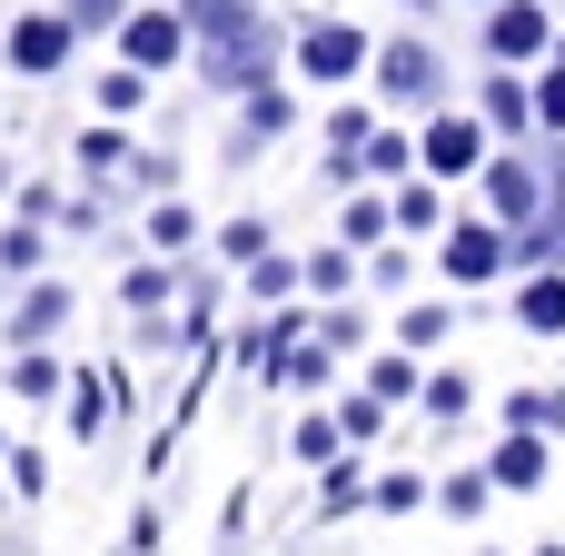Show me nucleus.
<instances>
[{
    "label": "nucleus",
    "mask_w": 565,
    "mask_h": 556,
    "mask_svg": "<svg viewBox=\"0 0 565 556\" xmlns=\"http://www.w3.org/2000/svg\"><path fill=\"white\" fill-rule=\"evenodd\" d=\"M288 458H298V468H328V458H348V428H338V408H308V418L288 428Z\"/></svg>",
    "instance_id": "28"
},
{
    "label": "nucleus",
    "mask_w": 565,
    "mask_h": 556,
    "mask_svg": "<svg viewBox=\"0 0 565 556\" xmlns=\"http://www.w3.org/2000/svg\"><path fill=\"white\" fill-rule=\"evenodd\" d=\"M89 109H99V119H139V109H149V70H139V60H109L99 90H89Z\"/></svg>",
    "instance_id": "23"
},
{
    "label": "nucleus",
    "mask_w": 565,
    "mask_h": 556,
    "mask_svg": "<svg viewBox=\"0 0 565 556\" xmlns=\"http://www.w3.org/2000/svg\"><path fill=\"white\" fill-rule=\"evenodd\" d=\"M407 10H437V0H407Z\"/></svg>",
    "instance_id": "49"
},
{
    "label": "nucleus",
    "mask_w": 565,
    "mask_h": 556,
    "mask_svg": "<svg viewBox=\"0 0 565 556\" xmlns=\"http://www.w3.org/2000/svg\"><path fill=\"white\" fill-rule=\"evenodd\" d=\"M516 328H526V338H565V269H536V279L516 289Z\"/></svg>",
    "instance_id": "18"
},
{
    "label": "nucleus",
    "mask_w": 565,
    "mask_h": 556,
    "mask_svg": "<svg viewBox=\"0 0 565 556\" xmlns=\"http://www.w3.org/2000/svg\"><path fill=\"white\" fill-rule=\"evenodd\" d=\"M437 269H447L457 289H487V279L516 269V229L487 219V209H477V219H447V229H437Z\"/></svg>",
    "instance_id": "4"
},
{
    "label": "nucleus",
    "mask_w": 565,
    "mask_h": 556,
    "mask_svg": "<svg viewBox=\"0 0 565 556\" xmlns=\"http://www.w3.org/2000/svg\"><path fill=\"white\" fill-rule=\"evenodd\" d=\"M367 388H377L387 408H407V398L427 388V368H417V348H377V358H367Z\"/></svg>",
    "instance_id": "31"
},
{
    "label": "nucleus",
    "mask_w": 565,
    "mask_h": 556,
    "mask_svg": "<svg viewBox=\"0 0 565 556\" xmlns=\"http://www.w3.org/2000/svg\"><path fill=\"white\" fill-rule=\"evenodd\" d=\"M99 219H109V199H99V189H79V199H60V229H70V239H89Z\"/></svg>",
    "instance_id": "42"
},
{
    "label": "nucleus",
    "mask_w": 565,
    "mask_h": 556,
    "mask_svg": "<svg viewBox=\"0 0 565 556\" xmlns=\"http://www.w3.org/2000/svg\"><path fill=\"white\" fill-rule=\"evenodd\" d=\"M417 408H427V428H467V408H477V378H467V368H427Z\"/></svg>",
    "instance_id": "24"
},
{
    "label": "nucleus",
    "mask_w": 565,
    "mask_h": 556,
    "mask_svg": "<svg viewBox=\"0 0 565 556\" xmlns=\"http://www.w3.org/2000/svg\"><path fill=\"white\" fill-rule=\"evenodd\" d=\"M387 418H397V408H387V398H377L367 378H358V398H338V428H348V448H367V438H377Z\"/></svg>",
    "instance_id": "37"
},
{
    "label": "nucleus",
    "mask_w": 565,
    "mask_h": 556,
    "mask_svg": "<svg viewBox=\"0 0 565 556\" xmlns=\"http://www.w3.org/2000/svg\"><path fill=\"white\" fill-rule=\"evenodd\" d=\"M209 239H218V269H248V259H258V249H268V219H258V209H248V219H218V229H209Z\"/></svg>",
    "instance_id": "36"
},
{
    "label": "nucleus",
    "mask_w": 565,
    "mask_h": 556,
    "mask_svg": "<svg viewBox=\"0 0 565 556\" xmlns=\"http://www.w3.org/2000/svg\"><path fill=\"white\" fill-rule=\"evenodd\" d=\"M288 119H298V99H288V80H258V90H238V129H228V159L248 169L268 139H288Z\"/></svg>",
    "instance_id": "11"
},
{
    "label": "nucleus",
    "mask_w": 565,
    "mask_h": 556,
    "mask_svg": "<svg viewBox=\"0 0 565 556\" xmlns=\"http://www.w3.org/2000/svg\"><path fill=\"white\" fill-rule=\"evenodd\" d=\"M477 109H487V129H497V149H516V139L536 129V80H516L507 60H487V90H477Z\"/></svg>",
    "instance_id": "13"
},
{
    "label": "nucleus",
    "mask_w": 565,
    "mask_h": 556,
    "mask_svg": "<svg viewBox=\"0 0 565 556\" xmlns=\"http://www.w3.org/2000/svg\"><path fill=\"white\" fill-rule=\"evenodd\" d=\"M338 239H348V249H387V239H397V199L358 179V189L338 199Z\"/></svg>",
    "instance_id": "14"
},
{
    "label": "nucleus",
    "mask_w": 565,
    "mask_h": 556,
    "mask_svg": "<svg viewBox=\"0 0 565 556\" xmlns=\"http://www.w3.org/2000/svg\"><path fill=\"white\" fill-rule=\"evenodd\" d=\"M546 468H556V438H546V428H507V438L487 448V478H497L507 497H536Z\"/></svg>",
    "instance_id": "12"
},
{
    "label": "nucleus",
    "mask_w": 565,
    "mask_h": 556,
    "mask_svg": "<svg viewBox=\"0 0 565 556\" xmlns=\"http://www.w3.org/2000/svg\"><path fill=\"white\" fill-rule=\"evenodd\" d=\"M119 179H129V189H139V199H169V189H179V169H169V159H159V149H139V159H129V169H119Z\"/></svg>",
    "instance_id": "41"
},
{
    "label": "nucleus",
    "mask_w": 565,
    "mask_h": 556,
    "mask_svg": "<svg viewBox=\"0 0 565 556\" xmlns=\"http://www.w3.org/2000/svg\"><path fill=\"white\" fill-rule=\"evenodd\" d=\"M0 458H10V428H0Z\"/></svg>",
    "instance_id": "48"
},
{
    "label": "nucleus",
    "mask_w": 565,
    "mask_h": 556,
    "mask_svg": "<svg viewBox=\"0 0 565 556\" xmlns=\"http://www.w3.org/2000/svg\"><path fill=\"white\" fill-rule=\"evenodd\" d=\"M0 269H10V289L40 279V269H50V219H10V229H0Z\"/></svg>",
    "instance_id": "29"
},
{
    "label": "nucleus",
    "mask_w": 565,
    "mask_h": 556,
    "mask_svg": "<svg viewBox=\"0 0 565 556\" xmlns=\"http://www.w3.org/2000/svg\"><path fill=\"white\" fill-rule=\"evenodd\" d=\"M507 428H546V438H565V388H516V398H507Z\"/></svg>",
    "instance_id": "35"
},
{
    "label": "nucleus",
    "mask_w": 565,
    "mask_h": 556,
    "mask_svg": "<svg viewBox=\"0 0 565 556\" xmlns=\"http://www.w3.org/2000/svg\"><path fill=\"white\" fill-rule=\"evenodd\" d=\"M556 50H565V40H556Z\"/></svg>",
    "instance_id": "52"
},
{
    "label": "nucleus",
    "mask_w": 565,
    "mask_h": 556,
    "mask_svg": "<svg viewBox=\"0 0 565 556\" xmlns=\"http://www.w3.org/2000/svg\"><path fill=\"white\" fill-rule=\"evenodd\" d=\"M238 279H248V308H278V298H298V289H308V259H288V249H258Z\"/></svg>",
    "instance_id": "20"
},
{
    "label": "nucleus",
    "mask_w": 565,
    "mask_h": 556,
    "mask_svg": "<svg viewBox=\"0 0 565 556\" xmlns=\"http://www.w3.org/2000/svg\"><path fill=\"white\" fill-rule=\"evenodd\" d=\"M367 80H377V99H387V109H417V119H427V109L447 99V60H437V40H417V30L377 40Z\"/></svg>",
    "instance_id": "2"
},
{
    "label": "nucleus",
    "mask_w": 565,
    "mask_h": 556,
    "mask_svg": "<svg viewBox=\"0 0 565 556\" xmlns=\"http://www.w3.org/2000/svg\"><path fill=\"white\" fill-rule=\"evenodd\" d=\"M139 239H149L159 259H189V249H199V209H189V199L169 189V199H149V219H139Z\"/></svg>",
    "instance_id": "19"
},
{
    "label": "nucleus",
    "mask_w": 565,
    "mask_h": 556,
    "mask_svg": "<svg viewBox=\"0 0 565 556\" xmlns=\"http://www.w3.org/2000/svg\"><path fill=\"white\" fill-rule=\"evenodd\" d=\"M119 556H159V507H139V517H129V547Z\"/></svg>",
    "instance_id": "45"
},
{
    "label": "nucleus",
    "mask_w": 565,
    "mask_h": 556,
    "mask_svg": "<svg viewBox=\"0 0 565 556\" xmlns=\"http://www.w3.org/2000/svg\"><path fill=\"white\" fill-rule=\"evenodd\" d=\"M367 129H377V119H367L358 99H348V109H328V159H358V149H367Z\"/></svg>",
    "instance_id": "40"
},
{
    "label": "nucleus",
    "mask_w": 565,
    "mask_h": 556,
    "mask_svg": "<svg viewBox=\"0 0 565 556\" xmlns=\"http://www.w3.org/2000/svg\"><path fill=\"white\" fill-rule=\"evenodd\" d=\"M70 308H79V298H70V279H20V289H10L0 338H10V348H50V338L70 328Z\"/></svg>",
    "instance_id": "10"
},
{
    "label": "nucleus",
    "mask_w": 565,
    "mask_h": 556,
    "mask_svg": "<svg viewBox=\"0 0 565 556\" xmlns=\"http://www.w3.org/2000/svg\"><path fill=\"white\" fill-rule=\"evenodd\" d=\"M477 10H497V0H477Z\"/></svg>",
    "instance_id": "51"
},
{
    "label": "nucleus",
    "mask_w": 565,
    "mask_h": 556,
    "mask_svg": "<svg viewBox=\"0 0 565 556\" xmlns=\"http://www.w3.org/2000/svg\"><path fill=\"white\" fill-rule=\"evenodd\" d=\"M0 60H10V80H60L79 60V20L70 10H20L10 40H0Z\"/></svg>",
    "instance_id": "6"
},
{
    "label": "nucleus",
    "mask_w": 565,
    "mask_h": 556,
    "mask_svg": "<svg viewBox=\"0 0 565 556\" xmlns=\"http://www.w3.org/2000/svg\"><path fill=\"white\" fill-rule=\"evenodd\" d=\"M328 378H338V348H328V338L308 328V338H298V348L278 358V388H328Z\"/></svg>",
    "instance_id": "33"
},
{
    "label": "nucleus",
    "mask_w": 565,
    "mask_h": 556,
    "mask_svg": "<svg viewBox=\"0 0 565 556\" xmlns=\"http://www.w3.org/2000/svg\"><path fill=\"white\" fill-rule=\"evenodd\" d=\"M367 60H377V40H367L358 20H298V30H288V70H298V80H318V90L358 80Z\"/></svg>",
    "instance_id": "3"
},
{
    "label": "nucleus",
    "mask_w": 565,
    "mask_h": 556,
    "mask_svg": "<svg viewBox=\"0 0 565 556\" xmlns=\"http://www.w3.org/2000/svg\"><path fill=\"white\" fill-rule=\"evenodd\" d=\"M546 50H556V10H546V0H497V10H487V60L536 70Z\"/></svg>",
    "instance_id": "9"
},
{
    "label": "nucleus",
    "mask_w": 565,
    "mask_h": 556,
    "mask_svg": "<svg viewBox=\"0 0 565 556\" xmlns=\"http://www.w3.org/2000/svg\"><path fill=\"white\" fill-rule=\"evenodd\" d=\"M109 40H119V60H139V70L159 80V70L189 60V10H179V0H129V20H119Z\"/></svg>",
    "instance_id": "7"
},
{
    "label": "nucleus",
    "mask_w": 565,
    "mask_h": 556,
    "mask_svg": "<svg viewBox=\"0 0 565 556\" xmlns=\"http://www.w3.org/2000/svg\"><path fill=\"white\" fill-rule=\"evenodd\" d=\"M487 149H497L487 109H427V129H417V169L427 179H477Z\"/></svg>",
    "instance_id": "5"
},
{
    "label": "nucleus",
    "mask_w": 565,
    "mask_h": 556,
    "mask_svg": "<svg viewBox=\"0 0 565 556\" xmlns=\"http://www.w3.org/2000/svg\"><path fill=\"white\" fill-rule=\"evenodd\" d=\"M487 219H507V229H526V219H546V169L526 159V149H487Z\"/></svg>",
    "instance_id": "8"
},
{
    "label": "nucleus",
    "mask_w": 565,
    "mask_h": 556,
    "mask_svg": "<svg viewBox=\"0 0 565 556\" xmlns=\"http://www.w3.org/2000/svg\"><path fill=\"white\" fill-rule=\"evenodd\" d=\"M387 199H397V239H437V229H447V179L417 169V179H397Z\"/></svg>",
    "instance_id": "16"
},
{
    "label": "nucleus",
    "mask_w": 565,
    "mask_h": 556,
    "mask_svg": "<svg viewBox=\"0 0 565 556\" xmlns=\"http://www.w3.org/2000/svg\"><path fill=\"white\" fill-rule=\"evenodd\" d=\"M10 398L20 408H50V398H70V368L50 348H10Z\"/></svg>",
    "instance_id": "21"
},
{
    "label": "nucleus",
    "mask_w": 565,
    "mask_h": 556,
    "mask_svg": "<svg viewBox=\"0 0 565 556\" xmlns=\"http://www.w3.org/2000/svg\"><path fill=\"white\" fill-rule=\"evenodd\" d=\"M367 507H377V517H417V507H437V487H427L417 468H387V478H367Z\"/></svg>",
    "instance_id": "32"
},
{
    "label": "nucleus",
    "mask_w": 565,
    "mask_h": 556,
    "mask_svg": "<svg viewBox=\"0 0 565 556\" xmlns=\"http://www.w3.org/2000/svg\"><path fill=\"white\" fill-rule=\"evenodd\" d=\"M70 159H79V179H119L139 149H129V129H119V119H99V129H79V149H70Z\"/></svg>",
    "instance_id": "26"
},
{
    "label": "nucleus",
    "mask_w": 565,
    "mask_h": 556,
    "mask_svg": "<svg viewBox=\"0 0 565 556\" xmlns=\"http://www.w3.org/2000/svg\"><path fill=\"white\" fill-rule=\"evenodd\" d=\"M0 189H10V159H0Z\"/></svg>",
    "instance_id": "50"
},
{
    "label": "nucleus",
    "mask_w": 565,
    "mask_h": 556,
    "mask_svg": "<svg viewBox=\"0 0 565 556\" xmlns=\"http://www.w3.org/2000/svg\"><path fill=\"white\" fill-rule=\"evenodd\" d=\"M0 468H10V497H20V507H40V497H50V458H40V448H10Z\"/></svg>",
    "instance_id": "39"
},
{
    "label": "nucleus",
    "mask_w": 565,
    "mask_h": 556,
    "mask_svg": "<svg viewBox=\"0 0 565 556\" xmlns=\"http://www.w3.org/2000/svg\"><path fill=\"white\" fill-rule=\"evenodd\" d=\"M487 497H497V478H487V468H457V478L437 487V507H447L457 527H477V517H487Z\"/></svg>",
    "instance_id": "34"
},
{
    "label": "nucleus",
    "mask_w": 565,
    "mask_h": 556,
    "mask_svg": "<svg viewBox=\"0 0 565 556\" xmlns=\"http://www.w3.org/2000/svg\"><path fill=\"white\" fill-rule=\"evenodd\" d=\"M179 289H189V269H179V259H159V249H149V259H139V269H129V279H119V308H129V318H159V308H169V298H179Z\"/></svg>",
    "instance_id": "15"
},
{
    "label": "nucleus",
    "mask_w": 565,
    "mask_h": 556,
    "mask_svg": "<svg viewBox=\"0 0 565 556\" xmlns=\"http://www.w3.org/2000/svg\"><path fill=\"white\" fill-rule=\"evenodd\" d=\"M526 556H565V537H546V547H526Z\"/></svg>",
    "instance_id": "46"
},
{
    "label": "nucleus",
    "mask_w": 565,
    "mask_h": 556,
    "mask_svg": "<svg viewBox=\"0 0 565 556\" xmlns=\"http://www.w3.org/2000/svg\"><path fill=\"white\" fill-rule=\"evenodd\" d=\"M348 289H367V249H348V239L308 249V298L328 308V298H348Z\"/></svg>",
    "instance_id": "17"
},
{
    "label": "nucleus",
    "mask_w": 565,
    "mask_h": 556,
    "mask_svg": "<svg viewBox=\"0 0 565 556\" xmlns=\"http://www.w3.org/2000/svg\"><path fill=\"white\" fill-rule=\"evenodd\" d=\"M0 308H10V269H0Z\"/></svg>",
    "instance_id": "47"
},
{
    "label": "nucleus",
    "mask_w": 565,
    "mask_h": 556,
    "mask_svg": "<svg viewBox=\"0 0 565 556\" xmlns=\"http://www.w3.org/2000/svg\"><path fill=\"white\" fill-rule=\"evenodd\" d=\"M60 418H70V438H79V448H99V438H109V418H119V398H109L99 378H70Z\"/></svg>",
    "instance_id": "25"
},
{
    "label": "nucleus",
    "mask_w": 565,
    "mask_h": 556,
    "mask_svg": "<svg viewBox=\"0 0 565 556\" xmlns=\"http://www.w3.org/2000/svg\"><path fill=\"white\" fill-rule=\"evenodd\" d=\"M447 328H457V308H447V298L397 308V348H417V358H437V348H447Z\"/></svg>",
    "instance_id": "30"
},
{
    "label": "nucleus",
    "mask_w": 565,
    "mask_h": 556,
    "mask_svg": "<svg viewBox=\"0 0 565 556\" xmlns=\"http://www.w3.org/2000/svg\"><path fill=\"white\" fill-rule=\"evenodd\" d=\"M358 169H367L377 189H397V179H417V139H407V129H367V149H358Z\"/></svg>",
    "instance_id": "27"
},
{
    "label": "nucleus",
    "mask_w": 565,
    "mask_h": 556,
    "mask_svg": "<svg viewBox=\"0 0 565 556\" xmlns=\"http://www.w3.org/2000/svg\"><path fill=\"white\" fill-rule=\"evenodd\" d=\"M60 10L79 20V40H89V30H119V20H129V0H60Z\"/></svg>",
    "instance_id": "43"
},
{
    "label": "nucleus",
    "mask_w": 565,
    "mask_h": 556,
    "mask_svg": "<svg viewBox=\"0 0 565 556\" xmlns=\"http://www.w3.org/2000/svg\"><path fill=\"white\" fill-rule=\"evenodd\" d=\"M536 129L565 139V50H546V70H536Z\"/></svg>",
    "instance_id": "38"
},
{
    "label": "nucleus",
    "mask_w": 565,
    "mask_h": 556,
    "mask_svg": "<svg viewBox=\"0 0 565 556\" xmlns=\"http://www.w3.org/2000/svg\"><path fill=\"white\" fill-rule=\"evenodd\" d=\"M367 289H407V249H367Z\"/></svg>",
    "instance_id": "44"
},
{
    "label": "nucleus",
    "mask_w": 565,
    "mask_h": 556,
    "mask_svg": "<svg viewBox=\"0 0 565 556\" xmlns=\"http://www.w3.org/2000/svg\"><path fill=\"white\" fill-rule=\"evenodd\" d=\"M358 507H367V468H358V448H348V458L318 468V527H338V517H358Z\"/></svg>",
    "instance_id": "22"
},
{
    "label": "nucleus",
    "mask_w": 565,
    "mask_h": 556,
    "mask_svg": "<svg viewBox=\"0 0 565 556\" xmlns=\"http://www.w3.org/2000/svg\"><path fill=\"white\" fill-rule=\"evenodd\" d=\"M189 10V70L209 80V90H258V80H278V60H288V30L268 20V0H179Z\"/></svg>",
    "instance_id": "1"
}]
</instances>
